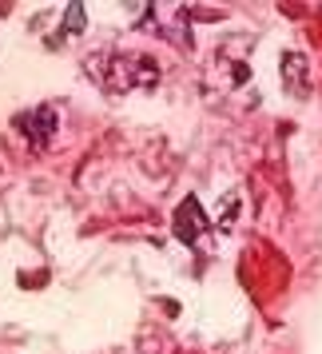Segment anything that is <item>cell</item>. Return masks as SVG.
Returning <instances> with one entry per match:
<instances>
[{
  "label": "cell",
  "mask_w": 322,
  "mask_h": 354,
  "mask_svg": "<svg viewBox=\"0 0 322 354\" xmlns=\"http://www.w3.org/2000/svg\"><path fill=\"white\" fill-rule=\"evenodd\" d=\"M203 231H207L203 207H199L195 199H183V203H179V211H176V235H179L183 243H195Z\"/></svg>",
  "instance_id": "obj_1"
}]
</instances>
